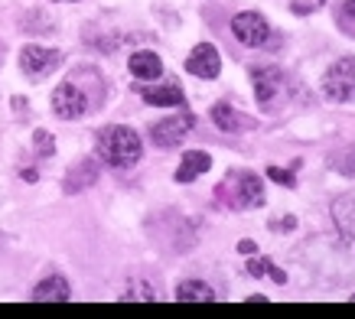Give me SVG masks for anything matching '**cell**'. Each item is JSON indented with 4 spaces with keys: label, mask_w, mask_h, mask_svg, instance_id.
<instances>
[{
    "label": "cell",
    "mask_w": 355,
    "mask_h": 319,
    "mask_svg": "<svg viewBox=\"0 0 355 319\" xmlns=\"http://www.w3.org/2000/svg\"><path fill=\"white\" fill-rule=\"evenodd\" d=\"M95 153L111 170H130V166H137L140 157H144V144H140V134L134 128L111 124V128L98 130Z\"/></svg>",
    "instance_id": "cell-1"
},
{
    "label": "cell",
    "mask_w": 355,
    "mask_h": 319,
    "mask_svg": "<svg viewBox=\"0 0 355 319\" xmlns=\"http://www.w3.org/2000/svg\"><path fill=\"white\" fill-rule=\"evenodd\" d=\"M216 196L228 209H258L264 202V186H261V180L254 173L238 170V173H228L225 182H218Z\"/></svg>",
    "instance_id": "cell-2"
},
{
    "label": "cell",
    "mask_w": 355,
    "mask_h": 319,
    "mask_svg": "<svg viewBox=\"0 0 355 319\" xmlns=\"http://www.w3.org/2000/svg\"><path fill=\"white\" fill-rule=\"evenodd\" d=\"M251 85H254V98L264 111L280 105V98L287 92V82H284V72L280 65H270V62H258L251 65Z\"/></svg>",
    "instance_id": "cell-3"
},
{
    "label": "cell",
    "mask_w": 355,
    "mask_h": 319,
    "mask_svg": "<svg viewBox=\"0 0 355 319\" xmlns=\"http://www.w3.org/2000/svg\"><path fill=\"white\" fill-rule=\"evenodd\" d=\"M323 98L345 105L355 98V59H336L323 75Z\"/></svg>",
    "instance_id": "cell-4"
},
{
    "label": "cell",
    "mask_w": 355,
    "mask_h": 319,
    "mask_svg": "<svg viewBox=\"0 0 355 319\" xmlns=\"http://www.w3.org/2000/svg\"><path fill=\"white\" fill-rule=\"evenodd\" d=\"M59 65H62V53L59 49H49V46H40V43H30L20 49V69L30 82H43L46 75H53Z\"/></svg>",
    "instance_id": "cell-5"
},
{
    "label": "cell",
    "mask_w": 355,
    "mask_h": 319,
    "mask_svg": "<svg viewBox=\"0 0 355 319\" xmlns=\"http://www.w3.org/2000/svg\"><path fill=\"white\" fill-rule=\"evenodd\" d=\"M232 33H235V40L248 49H261V46H268V36H270V23L261 17L258 10H241L232 17Z\"/></svg>",
    "instance_id": "cell-6"
},
{
    "label": "cell",
    "mask_w": 355,
    "mask_h": 319,
    "mask_svg": "<svg viewBox=\"0 0 355 319\" xmlns=\"http://www.w3.org/2000/svg\"><path fill=\"white\" fill-rule=\"evenodd\" d=\"M53 114L62 117V121H78V117L88 111V95L76 82H59L53 92Z\"/></svg>",
    "instance_id": "cell-7"
},
{
    "label": "cell",
    "mask_w": 355,
    "mask_h": 319,
    "mask_svg": "<svg viewBox=\"0 0 355 319\" xmlns=\"http://www.w3.org/2000/svg\"><path fill=\"white\" fill-rule=\"evenodd\" d=\"M193 128H196V117L189 114V111H183V114H173V117L157 121V124L150 128V140L157 144V147L170 150V147H176V144H183V137Z\"/></svg>",
    "instance_id": "cell-8"
},
{
    "label": "cell",
    "mask_w": 355,
    "mask_h": 319,
    "mask_svg": "<svg viewBox=\"0 0 355 319\" xmlns=\"http://www.w3.org/2000/svg\"><path fill=\"white\" fill-rule=\"evenodd\" d=\"M186 72L196 75V78L212 82V78H218V72H222V53H218L212 43L193 46V53L186 55Z\"/></svg>",
    "instance_id": "cell-9"
},
{
    "label": "cell",
    "mask_w": 355,
    "mask_h": 319,
    "mask_svg": "<svg viewBox=\"0 0 355 319\" xmlns=\"http://www.w3.org/2000/svg\"><path fill=\"white\" fill-rule=\"evenodd\" d=\"M98 160L95 157H82L76 160L69 170H65V180H62V189L69 192V196H76V192L88 189V186H95L98 182Z\"/></svg>",
    "instance_id": "cell-10"
},
{
    "label": "cell",
    "mask_w": 355,
    "mask_h": 319,
    "mask_svg": "<svg viewBox=\"0 0 355 319\" xmlns=\"http://www.w3.org/2000/svg\"><path fill=\"white\" fill-rule=\"evenodd\" d=\"M329 215H333L339 238H343V241H355V192L336 196L333 205H329Z\"/></svg>",
    "instance_id": "cell-11"
},
{
    "label": "cell",
    "mask_w": 355,
    "mask_h": 319,
    "mask_svg": "<svg viewBox=\"0 0 355 319\" xmlns=\"http://www.w3.org/2000/svg\"><path fill=\"white\" fill-rule=\"evenodd\" d=\"M209 117H212V124H216L218 130H225V134H238V130L254 128V121H251V117L241 114V111H235V107L225 105V101H218V105H212Z\"/></svg>",
    "instance_id": "cell-12"
},
{
    "label": "cell",
    "mask_w": 355,
    "mask_h": 319,
    "mask_svg": "<svg viewBox=\"0 0 355 319\" xmlns=\"http://www.w3.org/2000/svg\"><path fill=\"white\" fill-rule=\"evenodd\" d=\"M69 297H72V287L62 274H49L33 287V300H40V303H65Z\"/></svg>",
    "instance_id": "cell-13"
},
{
    "label": "cell",
    "mask_w": 355,
    "mask_h": 319,
    "mask_svg": "<svg viewBox=\"0 0 355 319\" xmlns=\"http://www.w3.org/2000/svg\"><path fill=\"white\" fill-rule=\"evenodd\" d=\"M130 75L137 78V82H157L163 75V59L157 53H147V49H140V53L130 55V62H128Z\"/></svg>",
    "instance_id": "cell-14"
},
{
    "label": "cell",
    "mask_w": 355,
    "mask_h": 319,
    "mask_svg": "<svg viewBox=\"0 0 355 319\" xmlns=\"http://www.w3.org/2000/svg\"><path fill=\"white\" fill-rule=\"evenodd\" d=\"M140 98L150 107H180L186 101L180 85H147V88H140Z\"/></svg>",
    "instance_id": "cell-15"
},
{
    "label": "cell",
    "mask_w": 355,
    "mask_h": 319,
    "mask_svg": "<svg viewBox=\"0 0 355 319\" xmlns=\"http://www.w3.org/2000/svg\"><path fill=\"white\" fill-rule=\"evenodd\" d=\"M212 170V157L205 150H186L183 163H180V173H176V182H193L196 176Z\"/></svg>",
    "instance_id": "cell-16"
},
{
    "label": "cell",
    "mask_w": 355,
    "mask_h": 319,
    "mask_svg": "<svg viewBox=\"0 0 355 319\" xmlns=\"http://www.w3.org/2000/svg\"><path fill=\"white\" fill-rule=\"evenodd\" d=\"M176 300L180 303H212L216 300V290L209 287L205 280H183L176 287Z\"/></svg>",
    "instance_id": "cell-17"
},
{
    "label": "cell",
    "mask_w": 355,
    "mask_h": 319,
    "mask_svg": "<svg viewBox=\"0 0 355 319\" xmlns=\"http://www.w3.org/2000/svg\"><path fill=\"white\" fill-rule=\"evenodd\" d=\"M121 300H140V303H153V300H160V293L144 280V277H134L128 280V287L121 290Z\"/></svg>",
    "instance_id": "cell-18"
},
{
    "label": "cell",
    "mask_w": 355,
    "mask_h": 319,
    "mask_svg": "<svg viewBox=\"0 0 355 319\" xmlns=\"http://www.w3.org/2000/svg\"><path fill=\"white\" fill-rule=\"evenodd\" d=\"M336 20H339V26H343L349 36H355V0H343V3H339Z\"/></svg>",
    "instance_id": "cell-19"
},
{
    "label": "cell",
    "mask_w": 355,
    "mask_h": 319,
    "mask_svg": "<svg viewBox=\"0 0 355 319\" xmlns=\"http://www.w3.org/2000/svg\"><path fill=\"white\" fill-rule=\"evenodd\" d=\"M33 144H36V153H40V157H53L55 153V137L49 130H36V134H33Z\"/></svg>",
    "instance_id": "cell-20"
},
{
    "label": "cell",
    "mask_w": 355,
    "mask_h": 319,
    "mask_svg": "<svg viewBox=\"0 0 355 319\" xmlns=\"http://www.w3.org/2000/svg\"><path fill=\"white\" fill-rule=\"evenodd\" d=\"M248 274H251V277H268L270 274V261H268V257H254V255H251V261H248Z\"/></svg>",
    "instance_id": "cell-21"
},
{
    "label": "cell",
    "mask_w": 355,
    "mask_h": 319,
    "mask_svg": "<svg viewBox=\"0 0 355 319\" xmlns=\"http://www.w3.org/2000/svg\"><path fill=\"white\" fill-rule=\"evenodd\" d=\"M268 176L274 182H280V186H293V176H291V173H284L280 166H268Z\"/></svg>",
    "instance_id": "cell-22"
},
{
    "label": "cell",
    "mask_w": 355,
    "mask_h": 319,
    "mask_svg": "<svg viewBox=\"0 0 355 319\" xmlns=\"http://www.w3.org/2000/svg\"><path fill=\"white\" fill-rule=\"evenodd\" d=\"M238 251H241V255H258V245H254V241H251V238H241V241H238Z\"/></svg>",
    "instance_id": "cell-23"
},
{
    "label": "cell",
    "mask_w": 355,
    "mask_h": 319,
    "mask_svg": "<svg viewBox=\"0 0 355 319\" xmlns=\"http://www.w3.org/2000/svg\"><path fill=\"white\" fill-rule=\"evenodd\" d=\"M352 300H355V293H352Z\"/></svg>",
    "instance_id": "cell-24"
},
{
    "label": "cell",
    "mask_w": 355,
    "mask_h": 319,
    "mask_svg": "<svg viewBox=\"0 0 355 319\" xmlns=\"http://www.w3.org/2000/svg\"><path fill=\"white\" fill-rule=\"evenodd\" d=\"M323 3H326V0H323Z\"/></svg>",
    "instance_id": "cell-25"
}]
</instances>
